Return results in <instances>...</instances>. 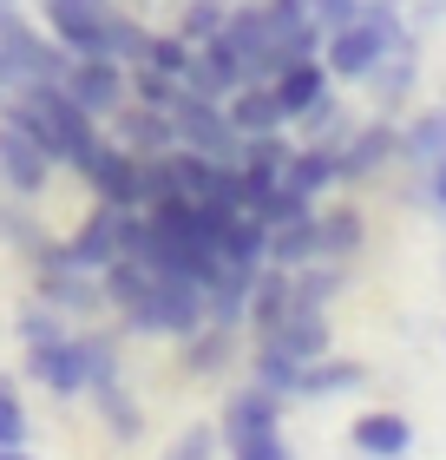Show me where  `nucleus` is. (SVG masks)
<instances>
[{"instance_id":"f257e3e1","label":"nucleus","mask_w":446,"mask_h":460,"mask_svg":"<svg viewBox=\"0 0 446 460\" xmlns=\"http://www.w3.org/2000/svg\"><path fill=\"white\" fill-rule=\"evenodd\" d=\"M0 112L7 119H20L27 132L47 145V158L59 164V172H86L92 164V152H99V138H105V125L79 106V99L59 86V79H33L27 93H13V99H0Z\"/></svg>"},{"instance_id":"f03ea898","label":"nucleus","mask_w":446,"mask_h":460,"mask_svg":"<svg viewBox=\"0 0 446 460\" xmlns=\"http://www.w3.org/2000/svg\"><path fill=\"white\" fill-rule=\"evenodd\" d=\"M144 230H152V243H144V263L152 270H178V277H210L217 270V250L204 237V204L190 191H164L144 204Z\"/></svg>"},{"instance_id":"7ed1b4c3","label":"nucleus","mask_w":446,"mask_h":460,"mask_svg":"<svg viewBox=\"0 0 446 460\" xmlns=\"http://www.w3.org/2000/svg\"><path fill=\"white\" fill-rule=\"evenodd\" d=\"M197 323H204V283L197 277H178V270H152L138 309L125 316V329H138V336H164V342L190 336Z\"/></svg>"},{"instance_id":"20e7f679","label":"nucleus","mask_w":446,"mask_h":460,"mask_svg":"<svg viewBox=\"0 0 446 460\" xmlns=\"http://www.w3.org/2000/svg\"><path fill=\"white\" fill-rule=\"evenodd\" d=\"M388 164H400V119L394 112L354 119V132L342 138V152H335V184H342V191H361V184H374Z\"/></svg>"},{"instance_id":"39448f33","label":"nucleus","mask_w":446,"mask_h":460,"mask_svg":"<svg viewBox=\"0 0 446 460\" xmlns=\"http://www.w3.org/2000/svg\"><path fill=\"white\" fill-rule=\"evenodd\" d=\"M164 112H171V125H178V145H190V152H204V158H223V164H237V152H243V132L230 125L223 99H204V93L178 86Z\"/></svg>"},{"instance_id":"423d86ee","label":"nucleus","mask_w":446,"mask_h":460,"mask_svg":"<svg viewBox=\"0 0 446 460\" xmlns=\"http://www.w3.org/2000/svg\"><path fill=\"white\" fill-rule=\"evenodd\" d=\"M53 178H59V164L47 158V145H39L20 119L0 112V191H13V198H47L53 191Z\"/></svg>"},{"instance_id":"0eeeda50","label":"nucleus","mask_w":446,"mask_h":460,"mask_svg":"<svg viewBox=\"0 0 446 460\" xmlns=\"http://www.w3.org/2000/svg\"><path fill=\"white\" fill-rule=\"evenodd\" d=\"M0 53L13 59V73L27 79V86H33V79H59V73H66V59H73L47 27H39V20L20 13V0H13V7H0Z\"/></svg>"},{"instance_id":"6e6552de","label":"nucleus","mask_w":446,"mask_h":460,"mask_svg":"<svg viewBox=\"0 0 446 460\" xmlns=\"http://www.w3.org/2000/svg\"><path fill=\"white\" fill-rule=\"evenodd\" d=\"M33 296L47 303V309H59V316H66L73 329L105 316L99 270H79V263H33Z\"/></svg>"},{"instance_id":"1a4fd4ad","label":"nucleus","mask_w":446,"mask_h":460,"mask_svg":"<svg viewBox=\"0 0 446 460\" xmlns=\"http://www.w3.org/2000/svg\"><path fill=\"white\" fill-rule=\"evenodd\" d=\"M59 86H66L99 125L112 119L125 99H132V86H125V66H118L112 53H73V59H66V73H59Z\"/></svg>"},{"instance_id":"9d476101","label":"nucleus","mask_w":446,"mask_h":460,"mask_svg":"<svg viewBox=\"0 0 446 460\" xmlns=\"http://www.w3.org/2000/svg\"><path fill=\"white\" fill-rule=\"evenodd\" d=\"M79 184L92 191V204H144V158L138 152H125L118 138H99V152H92V164L79 172Z\"/></svg>"},{"instance_id":"9b49d317","label":"nucleus","mask_w":446,"mask_h":460,"mask_svg":"<svg viewBox=\"0 0 446 460\" xmlns=\"http://www.w3.org/2000/svg\"><path fill=\"white\" fill-rule=\"evenodd\" d=\"M217 40L243 59L249 79H275V66H283V59H275V40H269V20H263V0H230Z\"/></svg>"},{"instance_id":"f8f14e48","label":"nucleus","mask_w":446,"mask_h":460,"mask_svg":"<svg viewBox=\"0 0 446 460\" xmlns=\"http://www.w3.org/2000/svg\"><path fill=\"white\" fill-rule=\"evenodd\" d=\"M283 414H289V394H275L263 382H243L217 408V441L230 447V441H249V434H269V428H283Z\"/></svg>"},{"instance_id":"ddd939ff","label":"nucleus","mask_w":446,"mask_h":460,"mask_svg":"<svg viewBox=\"0 0 446 460\" xmlns=\"http://www.w3.org/2000/svg\"><path fill=\"white\" fill-rule=\"evenodd\" d=\"M361 250H368V211H361L354 198H322L315 204V257L328 263H354Z\"/></svg>"},{"instance_id":"4468645a","label":"nucleus","mask_w":446,"mask_h":460,"mask_svg":"<svg viewBox=\"0 0 446 460\" xmlns=\"http://www.w3.org/2000/svg\"><path fill=\"white\" fill-rule=\"evenodd\" d=\"M27 375L53 394V402H86V362H79V336L27 342Z\"/></svg>"},{"instance_id":"2eb2a0df","label":"nucleus","mask_w":446,"mask_h":460,"mask_svg":"<svg viewBox=\"0 0 446 460\" xmlns=\"http://www.w3.org/2000/svg\"><path fill=\"white\" fill-rule=\"evenodd\" d=\"M348 447L361 460H407L414 454V421L400 408H361L348 421Z\"/></svg>"},{"instance_id":"dca6fc26","label":"nucleus","mask_w":446,"mask_h":460,"mask_svg":"<svg viewBox=\"0 0 446 460\" xmlns=\"http://www.w3.org/2000/svg\"><path fill=\"white\" fill-rule=\"evenodd\" d=\"M361 388H368V362H354V355L328 349V355H315V362L295 368L289 402H335V394H361Z\"/></svg>"},{"instance_id":"f3484780","label":"nucleus","mask_w":446,"mask_h":460,"mask_svg":"<svg viewBox=\"0 0 446 460\" xmlns=\"http://www.w3.org/2000/svg\"><path fill=\"white\" fill-rule=\"evenodd\" d=\"M105 125H112L105 138H118L125 152H138V158H158V152H171V145H178L171 112H164V106H144V99H125Z\"/></svg>"},{"instance_id":"a211bd4d","label":"nucleus","mask_w":446,"mask_h":460,"mask_svg":"<svg viewBox=\"0 0 446 460\" xmlns=\"http://www.w3.org/2000/svg\"><path fill=\"white\" fill-rule=\"evenodd\" d=\"M243 79H249V73H243V59L230 53L217 33H210V40H197V47H190V66H184V79H178V86L204 93V99H230V93L243 86Z\"/></svg>"},{"instance_id":"6ab92c4d","label":"nucleus","mask_w":446,"mask_h":460,"mask_svg":"<svg viewBox=\"0 0 446 460\" xmlns=\"http://www.w3.org/2000/svg\"><path fill=\"white\" fill-rule=\"evenodd\" d=\"M53 237H59V230L39 217V204H33V198L0 191V250H13V257L33 270V263H39V250H47Z\"/></svg>"},{"instance_id":"aec40b11","label":"nucleus","mask_w":446,"mask_h":460,"mask_svg":"<svg viewBox=\"0 0 446 460\" xmlns=\"http://www.w3.org/2000/svg\"><path fill=\"white\" fill-rule=\"evenodd\" d=\"M269 93H275V106H283V119L295 125L315 99L335 93V79H328V66H322V53H309V59H289V66L269 79Z\"/></svg>"},{"instance_id":"412c9836","label":"nucleus","mask_w":446,"mask_h":460,"mask_svg":"<svg viewBox=\"0 0 446 460\" xmlns=\"http://www.w3.org/2000/svg\"><path fill=\"white\" fill-rule=\"evenodd\" d=\"M237 336L243 329H223V323H197L190 336H178V355H184V368L197 375V382H217L223 368H237Z\"/></svg>"},{"instance_id":"4be33fe9","label":"nucleus","mask_w":446,"mask_h":460,"mask_svg":"<svg viewBox=\"0 0 446 460\" xmlns=\"http://www.w3.org/2000/svg\"><path fill=\"white\" fill-rule=\"evenodd\" d=\"M295 309V283H289V270H275V263H257V283H249V309H243V336H269L275 323H283Z\"/></svg>"},{"instance_id":"5701e85b","label":"nucleus","mask_w":446,"mask_h":460,"mask_svg":"<svg viewBox=\"0 0 446 460\" xmlns=\"http://www.w3.org/2000/svg\"><path fill=\"white\" fill-rule=\"evenodd\" d=\"M263 342H275L283 355H295V362H315V355L335 349V323H328V309H302V303H295Z\"/></svg>"},{"instance_id":"b1692460","label":"nucleus","mask_w":446,"mask_h":460,"mask_svg":"<svg viewBox=\"0 0 446 460\" xmlns=\"http://www.w3.org/2000/svg\"><path fill=\"white\" fill-rule=\"evenodd\" d=\"M249 283H257V270H243V263H217V270L204 277V323L243 329V309H249Z\"/></svg>"},{"instance_id":"393cba45","label":"nucleus","mask_w":446,"mask_h":460,"mask_svg":"<svg viewBox=\"0 0 446 460\" xmlns=\"http://www.w3.org/2000/svg\"><path fill=\"white\" fill-rule=\"evenodd\" d=\"M86 402H92V414H99V428L112 434L118 447H132V441H144V408H138V394L125 388V382H99V388H86Z\"/></svg>"},{"instance_id":"a878e982","label":"nucleus","mask_w":446,"mask_h":460,"mask_svg":"<svg viewBox=\"0 0 446 460\" xmlns=\"http://www.w3.org/2000/svg\"><path fill=\"white\" fill-rule=\"evenodd\" d=\"M414 73H420V40H407V47H394L388 59L374 66L368 93H374V112H400L414 99Z\"/></svg>"},{"instance_id":"bb28decb","label":"nucleus","mask_w":446,"mask_h":460,"mask_svg":"<svg viewBox=\"0 0 446 460\" xmlns=\"http://www.w3.org/2000/svg\"><path fill=\"white\" fill-rule=\"evenodd\" d=\"M223 112H230V125H237L243 138H257V132H283V106H275V93H269V79H243L237 93L223 99Z\"/></svg>"},{"instance_id":"cd10ccee","label":"nucleus","mask_w":446,"mask_h":460,"mask_svg":"<svg viewBox=\"0 0 446 460\" xmlns=\"http://www.w3.org/2000/svg\"><path fill=\"white\" fill-rule=\"evenodd\" d=\"M446 158V106H414L407 119H400V164H433Z\"/></svg>"},{"instance_id":"c85d7f7f","label":"nucleus","mask_w":446,"mask_h":460,"mask_svg":"<svg viewBox=\"0 0 446 460\" xmlns=\"http://www.w3.org/2000/svg\"><path fill=\"white\" fill-rule=\"evenodd\" d=\"M283 184H289V191H302L309 204H322L328 191H342V184H335V152L295 138V152H289V164H283Z\"/></svg>"},{"instance_id":"c756f323","label":"nucleus","mask_w":446,"mask_h":460,"mask_svg":"<svg viewBox=\"0 0 446 460\" xmlns=\"http://www.w3.org/2000/svg\"><path fill=\"white\" fill-rule=\"evenodd\" d=\"M73 336H79V362H86V388L125 382V342H118V329L86 323V329H73Z\"/></svg>"},{"instance_id":"7c9ffc66","label":"nucleus","mask_w":446,"mask_h":460,"mask_svg":"<svg viewBox=\"0 0 446 460\" xmlns=\"http://www.w3.org/2000/svg\"><path fill=\"white\" fill-rule=\"evenodd\" d=\"M354 132V112L342 106V93H328V99H315V106L295 119V138L302 145H322V152H342V138Z\"/></svg>"},{"instance_id":"2f4dec72","label":"nucleus","mask_w":446,"mask_h":460,"mask_svg":"<svg viewBox=\"0 0 446 460\" xmlns=\"http://www.w3.org/2000/svg\"><path fill=\"white\" fill-rule=\"evenodd\" d=\"M289 283H295V303H302V309H335V296L348 289V263L309 257L302 270H289Z\"/></svg>"},{"instance_id":"473e14b6","label":"nucleus","mask_w":446,"mask_h":460,"mask_svg":"<svg viewBox=\"0 0 446 460\" xmlns=\"http://www.w3.org/2000/svg\"><path fill=\"white\" fill-rule=\"evenodd\" d=\"M309 257H315V211L275 224L269 237H263V263H275V270H302Z\"/></svg>"},{"instance_id":"72a5a7b5","label":"nucleus","mask_w":446,"mask_h":460,"mask_svg":"<svg viewBox=\"0 0 446 460\" xmlns=\"http://www.w3.org/2000/svg\"><path fill=\"white\" fill-rule=\"evenodd\" d=\"M144 40H152V27H144L132 7H118V0H112V13H105V53H112L118 66H138V59H144Z\"/></svg>"},{"instance_id":"f704fd0d","label":"nucleus","mask_w":446,"mask_h":460,"mask_svg":"<svg viewBox=\"0 0 446 460\" xmlns=\"http://www.w3.org/2000/svg\"><path fill=\"white\" fill-rule=\"evenodd\" d=\"M138 66H152V73H164V79H184V66H190V40H184L178 27H152Z\"/></svg>"},{"instance_id":"c9c22d12","label":"nucleus","mask_w":446,"mask_h":460,"mask_svg":"<svg viewBox=\"0 0 446 460\" xmlns=\"http://www.w3.org/2000/svg\"><path fill=\"white\" fill-rule=\"evenodd\" d=\"M13 329H20V349H27V342H59V336H73V323L59 316V309H47L39 296H27V303H20Z\"/></svg>"},{"instance_id":"e433bc0d","label":"nucleus","mask_w":446,"mask_h":460,"mask_svg":"<svg viewBox=\"0 0 446 460\" xmlns=\"http://www.w3.org/2000/svg\"><path fill=\"white\" fill-rule=\"evenodd\" d=\"M295 368H302V362L283 355L275 342H257V349H249V382H263V388H275V394L295 388Z\"/></svg>"},{"instance_id":"4c0bfd02","label":"nucleus","mask_w":446,"mask_h":460,"mask_svg":"<svg viewBox=\"0 0 446 460\" xmlns=\"http://www.w3.org/2000/svg\"><path fill=\"white\" fill-rule=\"evenodd\" d=\"M33 441V414H27V394H20L7 375H0V447H27Z\"/></svg>"},{"instance_id":"58836bf2","label":"nucleus","mask_w":446,"mask_h":460,"mask_svg":"<svg viewBox=\"0 0 446 460\" xmlns=\"http://www.w3.org/2000/svg\"><path fill=\"white\" fill-rule=\"evenodd\" d=\"M223 13H230V0H184V7H178V33L197 47V40H210L223 27Z\"/></svg>"},{"instance_id":"ea45409f","label":"nucleus","mask_w":446,"mask_h":460,"mask_svg":"<svg viewBox=\"0 0 446 460\" xmlns=\"http://www.w3.org/2000/svg\"><path fill=\"white\" fill-rule=\"evenodd\" d=\"M217 447H223V441H217V421H190L158 460H217Z\"/></svg>"},{"instance_id":"a19ab883","label":"nucleus","mask_w":446,"mask_h":460,"mask_svg":"<svg viewBox=\"0 0 446 460\" xmlns=\"http://www.w3.org/2000/svg\"><path fill=\"white\" fill-rule=\"evenodd\" d=\"M223 454H230V460H295V447H289V434H283V428L249 434V441H230Z\"/></svg>"},{"instance_id":"79ce46f5","label":"nucleus","mask_w":446,"mask_h":460,"mask_svg":"<svg viewBox=\"0 0 446 460\" xmlns=\"http://www.w3.org/2000/svg\"><path fill=\"white\" fill-rule=\"evenodd\" d=\"M420 204H433V211H446V158H433V164H420Z\"/></svg>"},{"instance_id":"37998d69","label":"nucleus","mask_w":446,"mask_h":460,"mask_svg":"<svg viewBox=\"0 0 446 460\" xmlns=\"http://www.w3.org/2000/svg\"><path fill=\"white\" fill-rule=\"evenodd\" d=\"M354 7H361V0H309V13H315V27H348V20H354Z\"/></svg>"},{"instance_id":"c03bdc74","label":"nucleus","mask_w":446,"mask_h":460,"mask_svg":"<svg viewBox=\"0 0 446 460\" xmlns=\"http://www.w3.org/2000/svg\"><path fill=\"white\" fill-rule=\"evenodd\" d=\"M0 460H33V447H0Z\"/></svg>"},{"instance_id":"a18cd8bd","label":"nucleus","mask_w":446,"mask_h":460,"mask_svg":"<svg viewBox=\"0 0 446 460\" xmlns=\"http://www.w3.org/2000/svg\"><path fill=\"white\" fill-rule=\"evenodd\" d=\"M0 7H13V0H0Z\"/></svg>"}]
</instances>
